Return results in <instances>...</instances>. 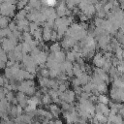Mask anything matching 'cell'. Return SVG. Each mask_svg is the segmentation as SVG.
<instances>
[{"instance_id":"f1b7e54d","label":"cell","mask_w":124,"mask_h":124,"mask_svg":"<svg viewBox=\"0 0 124 124\" xmlns=\"http://www.w3.org/2000/svg\"><path fill=\"white\" fill-rule=\"evenodd\" d=\"M111 67H112V63H111V60H107L106 59V62H105V64H104V66H103V70L106 72V73H108V72H109V70L111 69Z\"/></svg>"},{"instance_id":"816d5d0a","label":"cell","mask_w":124,"mask_h":124,"mask_svg":"<svg viewBox=\"0 0 124 124\" xmlns=\"http://www.w3.org/2000/svg\"><path fill=\"white\" fill-rule=\"evenodd\" d=\"M86 124H90V123H86Z\"/></svg>"},{"instance_id":"ffe728a7","label":"cell","mask_w":124,"mask_h":124,"mask_svg":"<svg viewBox=\"0 0 124 124\" xmlns=\"http://www.w3.org/2000/svg\"><path fill=\"white\" fill-rule=\"evenodd\" d=\"M55 60L58 62V63H63L65 60H66V53L61 50L57 53H55Z\"/></svg>"},{"instance_id":"9c48e42d","label":"cell","mask_w":124,"mask_h":124,"mask_svg":"<svg viewBox=\"0 0 124 124\" xmlns=\"http://www.w3.org/2000/svg\"><path fill=\"white\" fill-rule=\"evenodd\" d=\"M27 14H28V12H27L25 9H23V10H19L17 13H16V15H15V17H14V18H15V20H16V21L22 20V19L26 18Z\"/></svg>"},{"instance_id":"7bdbcfd3","label":"cell","mask_w":124,"mask_h":124,"mask_svg":"<svg viewBox=\"0 0 124 124\" xmlns=\"http://www.w3.org/2000/svg\"><path fill=\"white\" fill-rule=\"evenodd\" d=\"M57 40H58L57 32H56L55 30H52V33H51V39H50V41H52V42H54V43H55V41H57Z\"/></svg>"},{"instance_id":"74e56055","label":"cell","mask_w":124,"mask_h":124,"mask_svg":"<svg viewBox=\"0 0 124 124\" xmlns=\"http://www.w3.org/2000/svg\"><path fill=\"white\" fill-rule=\"evenodd\" d=\"M29 28H30V33L32 34L35 30H37L39 28V24H37L36 22H30L29 24Z\"/></svg>"},{"instance_id":"b9f144b4","label":"cell","mask_w":124,"mask_h":124,"mask_svg":"<svg viewBox=\"0 0 124 124\" xmlns=\"http://www.w3.org/2000/svg\"><path fill=\"white\" fill-rule=\"evenodd\" d=\"M96 15H97V16H98V17H100V18H104L105 16H107V13L104 11V9H103V10H101V11L96 12Z\"/></svg>"},{"instance_id":"d590c367","label":"cell","mask_w":124,"mask_h":124,"mask_svg":"<svg viewBox=\"0 0 124 124\" xmlns=\"http://www.w3.org/2000/svg\"><path fill=\"white\" fill-rule=\"evenodd\" d=\"M41 51H42V50H40L38 47H35V48H33V49L30 51V54H29V55H30L32 58H36V57L39 55V53H40Z\"/></svg>"},{"instance_id":"ba28073f","label":"cell","mask_w":124,"mask_h":124,"mask_svg":"<svg viewBox=\"0 0 124 124\" xmlns=\"http://www.w3.org/2000/svg\"><path fill=\"white\" fill-rule=\"evenodd\" d=\"M47 55H48L47 52H46V51H41V52L39 53V55H38L36 58H34V59H35L36 63H37L39 66H40V65H45V64L46 63V60H47Z\"/></svg>"},{"instance_id":"f35d334b","label":"cell","mask_w":124,"mask_h":124,"mask_svg":"<svg viewBox=\"0 0 124 124\" xmlns=\"http://www.w3.org/2000/svg\"><path fill=\"white\" fill-rule=\"evenodd\" d=\"M16 98L17 99V102H19V101H22L23 99H25L26 98V95L24 93H22V92L17 91L16 94Z\"/></svg>"},{"instance_id":"5bb4252c","label":"cell","mask_w":124,"mask_h":124,"mask_svg":"<svg viewBox=\"0 0 124 124\" xmlns=\"http://www.w3.org/2000/svg\"><path fill=\"white\" fill-rule=\"evenodd\" d=\"M81 87H82V91L83 92H86V93H89V94H91V92L94 89H96V85L92 81H89L87 84H85V85H83Z\"/></svg>"},{"instance_id":"4fadbf2b","label":"cell","mask_w":124,"mask_h":124,"mask_svg":"<svg viewBox=\"0 0 124 124\" xmlns=\"http://www.w3.org/2000/svg\"><path fill=\"white\" fill-rule=\"evenodd\" d=\"M78 80H79V82H80L81 86H83V85L87 84V83L90 81V79H91V77H90L88 74H86V73H83L82 75H80L79 77H78Z\"/></svg>"},{"instance_id":"5b68a950","label":"cell","mask_w":124,"mask_h":124,"mask_svg":"<svg viewBox=\"0 0 124 124\" xmlns=\"http://www.w3.org/2000/svg\"><path fill=\"white\" fill-rule=\"evenodd\" d=\"M95 112H100V113H103L105 116H108L109 113H110V108L108 105H104V104H101V103H98L96 106H95Z\"/></svg>"},{"instance_id":"d4e9b609","label":"cell","mask_w":124,"mask_h":124,"mask_svg":"<svg viewBox=\"0 0 124 124\" xmlns=\"http://www.w3.org/2000/svg\"><path fill=\"white\" fill-rule=\"evenodd\" d=\"M11 19L10 17L8 16H2L1 19H0V29H4V28H7L9 23H10Z\"/></svg>"},{"instance_id":"7c38bea8","label":"cell","mask_w":124,"mask_h":124,"mask_svg":"<svg viewBox=\"0 0 124 124\" xmlns=\"http://www.w3.org/2000/svg\"><path fill=\"white\" fill-rule=\"evenodd\" d=\"M33 40L34 39H33V36H32L31 33H29V32H23L22 35H21V37H20V39H19V42H21V43H23V42H25V43H31Z\"/></svg>"},{"instance_id":"4316f807","label":"cell","mask_w":124,"mask_h":124,"mask_svg":"<svg viewBox=\"0 0 124 124\" xmlns=\"http://www.w3.org/2000/svg\"><path fill=\"white\" fill-rule=\"evenodd\" d=\"M104 22H105V19H104V18H100V17H98V16H95V17H94L93 23H94L95 27H103Z\"/></svg>"},{"instance_id":"681fc988","label":"cell","mask_w":124,"mask_h":124,"mask_svg":"<svg viewBox=\"0 0 124 124\" xmlns=\"http://www.w3.org/2000/svg\"><path fill=\"white\" fill-rule=\"evenodd\" d=\"M0 124H6V122H5L4 120H1V122H0Z\"/></svg>"},{"instance_id":"7dc6e473","label":"cell","mask_w":124,"mask_h":124,"mask_svg":"<svg viewBox=\"0 0 124 124\" xmlns=\"http://www.w3.org/2000/svg\"><path fill=\"white\" fill-rule=\"evenodd\" d=\"M54 124H64V122H63L61 119L57 118V119H55V120H54Z\"/></svg>"},{"instance_id":"cb8c5ba5","label":"cell","mask_w":124,"mask_h":124,"mask_svg":"<svg viewBox=\"0 0 124 124\" xmlns=\"http://www.w3.org/2000/svg\"><path fill=\"white\" fill-rule=\"evenodd\" d=\"M110 100L108 99V97L106 95V94H100L98 96V103H101V104H104V105H108L109 104Z\"/></svg>"},{"instance_id":"f5cc1de1","label":"cell","mask_w":124,"mask_h":124,"mask_svg":"<svg viewBox=\"0 0 124 124\" xmlns=\"http://www.w3.org/2000/svg\"><path fill=\"white\" fill-rule=\"evenodd\" d=\"M0 112H1V111H0Z\"/></svg>"},{"instance_id":"1f68e13d","label":"cell","mask_w":124,"mask_h":124,"mask_svg":"<svg viewBox=\"0 0 124 124\" xmlns=\"http://www.w3.org/2000/svg\"><path fill=\"white\" fill-rule=\"evenodd\" d=\"M70 83H71V85L73 86V88L81 86V84H80V82H79V80H78V78H72L70 79Z\"/></svg>"},{"instance_id":"e575fe53","label":"cell","mask_w":124,"mask_h":124,"mask_svg":"<svg viewBox=\"0 0 124 124\" xmlns=\"http://www.w3.org/2000/svg\"><path fill=\"white\" fill-rule=\"evenodd\" d=\"M78 16V18H79L80 22H86L88 19H90V18H89V17H88L84 13H82V12H80Z\"/></svg>"},{"instance_id":"484cf974","label":"cell","mask_w":124,"mask_h":124,"mask_svg":"<svg viewBox=\"0 0 124 124\" xmlns=\"http://www.w3.org/2000/svg\"><path fill=\"white\" fill-rule=\"evenodd\" d=\"M21 44V46H22V52L24 54H27V53H30V51L32 50V47L30 46V43H20Z\"/></svg>"},{"instance_id":"d6a6232c","label":"cell","mask_w":124,"mask_h":124,"mask_svg":"<svg viewBox=\"0 0 124 124\" xmlns=\"http://www.w3.org/2000/svg\"><path fill=\"white\" fill-rule=\"evenodd\" d=\"M27 4H28V1H19L16 3V9H18L19 11V10H23L27 6Z\"/></svg>"},{"instance_id":"8992f818","label":"cell","mask_w":124,"mask_h":124,"mask_svg":"<svg viewBox=\"0 0 124 124\" xmlns=\"http://www.w3.org/2000/svg\"><path fill=\"white\" fill-rule=\"evenodd\" d=\"M1 47L8 53L10 51H13L16 47V45H14L8 38H5L1 41Z\"/></svg>"},{"instance_id":"3957f363","label":"cell","mask_w":124,"mask_h":124,"mask_svg":"<svg viewBox=\"0 0 124 124\" xmlns=\"http://www.w3.org/2000/svg\"><path fill=\"white\" fill-rule=\"evenodd\" d=\"M92 60H93V64L96 68H103V66L106 62V58L104 57L102 52H96V54Z\"/></svg>"},{"instance_id":"8fae6325","label":"cell","mask_w":124,"mask_h":124,"mask_svg":"<svg viewBox=\"0 0 124 124\" xmlns=\"http://www.w3.org/2000/svg\"><path fill=\"white\" fill-rule=\"evenodd\" d=\"M32 36H33L34 40H36L38 42H43V28L39 27L37 30H35L32 33Z\"/></svg>"},{"instance_id":"44dd1931","label":"cell","mask_w":124,"mask_h":124,"mask_svg":"<svg viewBox=\"0 0 124 124\" xmlns=\"http://www.w3.org/2000/svg\"><path fill=\"white\" fill-rule=\"evenodd\" d=\"M89 18H91L92 17V16H94L95 14H96V9H95V6L94 5H90L84 12H83Z\"/></svg>"},{"instance_id":"83f0119b","label":"cell","mask_w":124,"mask_h":124,"mask_svg":"<svg viewBox=\"0 0 124 124\" xmlns=\"http://www.w3.org/2000/svg\"><path fill=\"white\" fill-rule=\"evenodd\" d=\"M123 48H122V46H120V47H118L114 52H115V57L119 60V61H122L123 60Z\"/></svg>"},{"instance_id":"30bf717a","label":"cell","mask_w":124,"mask_h":124,"mask_svg":"<svg viewBox=\"0 0 124 124\" xmlns=\"http://www.w3.org/2000/svg\"><path fill=\"white\" fill-rule=\"evenodd\" d=\"M51 33L52 30L46 27H43V41L44 42H48L51 39Z\"/></svg>"},{"instance_id":"c3c4849f","label":"cell","mask_w":124,"mask_h":124,"mask_svg":"<svg viewBox=\"0 0 124 124\" xmlns=\"http://www.w3.org/2000/svg\"><path fill=\"white\" fill-rule=\"evenodd\" d=\"M32 124H41V121H39V120H35V119H34V121H33Z\"/></svg>"},{"instance_id":"f907efd6","label":"cell","mask_w":124,"mask_h":124,"mask_svg":"<svg viewBox=\"0 0 124 124\" xmlns=\"http://www.w3.org/2000/svg\"><path fill=\"white\" fill-rule=\"evenodd\" d=\"M0 47H1V41H0Z\"/></svg>"},{"instance_id":"60d3db41","label":"cell","mask_w":124,"mask_h":124,"mask_svg":"<svg viewBox=\"0 0 124 124\" xmlns=\"http://www.w3.org/2000/svg\"><path fill=\"white\" fill-rule=\"evenodd\" d=\"M117 68V70L119 71V73L120 74H122V75H124V60H122V61H120V63H119V65L116 67Z\"/></svg>"},{"instance_id":"f6af8a7d","label":"cell","mask_w":124,"mask_h":124,"mask_svg":"<svg viewBox=\"0 0 124 124\" xmlns=\"http://www.w3.org/2000/svg\"><path fill=\"white\" fill-rule=\"evenodd\" d=\"M7 66H6V62H4L3 60H1L0 59V70H5V68H6Z\"/></svg>"},{"instance_id":"603a6c76","label":"cell","mask_w":124,"mask_h":124,"mask_svg":"<svg viewBox=\"0 0 124 124\" xmlns=\"http://www.w3.org/2000/svg\"><path fill=\"white\" fill-rule=\"evenodd\" d=\"M112 87H115V88H118V89H122V88H124V82L121 80L120 78H114L112 80Z\"/></svg>"},{"instance_id":"836d02e7","label":"cell","mask_w":124,"mask_h":124,"mask_svg":"<svg viewBox=\"0 0 124 124\" xmlns=\"http://www.w3.org/2000/svg\"><path fill=\"white\" fill-rule=\"evenodd\" d=\"M8 55V60H11V61H14V62H16V53L13 50V51H10L7 53Z\"/></svg>"},{"instance_id":"f546056e","label":"cell","mask_w":124,"mask_h":124,"mask_svg":"<svg viewBox=\"0 0 124 124\" xmlns=\"http://www.w3.org/2000/svg\"><path fill=\"white\" fill-rule=\"evenodd\" d=\"M66 60H68V61H70L72 63L74 61H76L77 59H76L75 52L74 51H67V53H66Z\"/></svg>"},{"instance_id":"52a82bcc","label":"cell","mask_w":124,"mask_h":124,"mask_svg":"<svg viewBox=\"0 0 124 124\" xmlns=\"http://www.w3.org/2000/svg\"><path fill=\"white\" fill-rule=\"evenodd\" d=\"M48 111L52 114L53 117H55V119H57V118L59 117V115L62 113V109H61V108H60L58 105L53 104V103L48 107Z\"/></svg>"},{"instance_id":"9a60e30c","label":"cell","mask_w":124,"mask_h":124,"mask_svg":"<svg viewBox=\"0 0 124 124\" xmlns=\"http://www.w3.org/2000/svg\"><path fill=\"white\" fill-rule=\"evenodd\" d=\"M96 90H97L100 94H105V93H107L108 90V84L103 81V82H101V83H99V84L96 85Z\"/></svg>"},{"instance_id":"7402d4cb","label":"cell","mask_w":124,"mask_h":124,"mask_svg":"<svg viewBox=\"0 0 124 124\" xmlns=\"http://www.w3.org/2000/svg\"><path fill=\"white\" fill-rule=\"evenodd\" d=\"M48 81H49V78H43V77H38V83L39 85L42 87H46L48 86Z\"/></svg>"},{"instance_id":"6da1fadb","label":"cell","mask_w":124,"mask_h":124,"mask_svg":"<svg viewBox=\"0 0 124 124\" xmlns=\"http://www.w3.org/2000/svg\"><path fill=\"white\" fill-rule=\"evenodd\" d=\"M59 99L63 102H66L69 104H74V102L76 100V93L74 92V90L68 89L65 92L59 94Z\"/></svg>"},{"instance_id":"2e32d148","label":"cell","mask_w":124,"mask_h":124,"mask_svg":"<svg viewBox=\"0 0 124 124\" xmlns=\"http://www.w3.org/2000/svg\"><path fill=\"white\" fill-rule=\"evenodd\" d=\"M52 103H53V101H52L51 97L48 95V93L43 95V97H42V104H43L45 107H47V108H48Z\"/></svg>"},{"instance_id":"bcb514c9","label":"cell","mask_w":124,"mask_h":124,"mask_svg":"<svg viewBox=\"0 0 124 124\" xmlns=\"http://www.w3.org/2000/svg\"><path fill=\"white\" fill-rule=\"evenodd\" d=\"M4 84H5V82H4V75L3 76L0 75V87H3Z\"/></svg>"},{"instance_id":"8d00e7d4","label":"cell","mask_w":124,"mask_h":124,"mask_svg":"<svg viewBox=\"0 0 124 124\" xmlns=\"http://www.w3.org/2000/svg\"><path fill=\"white\" fill-rule=\"evenodd\" d=\"M15 98H16V95H15L14 91H10V92H8V93L6 94V99H7L8 102H10V103H11Z\"/></svg>"},{"instance_id":"ee69618b","label":"cell","mask_w":124,"mask_h":124,"mask_svg":"<svg viewBox=\"0 0 124 124\" xmlns=\"http://www.w3.org/2000/svg\"><path fill=\"white\" fill-rule=\"evenodd\" d=\"M6 38V35H5V32H4V29H0V41H2L3 39Z\"/></svg>"},{"instance_id":"4dcf8cb0","label":"cell","mask_w":124,"mask_h":124,"mask_svg":"<svg viewBox=\"0 0 124 124\" xmlns=\"http://www.w3.org/2000/svg\"><path fill=\"white\" fill-rule=\"evenodd\" d=\"M113 8V4H112V1H108V2H106L104 4V11L108 14V12H110Z\"/></svg>"},{"instance_id":"d6986e66","label":"cell","mask_w":124,"mask_h":124,"mask_svg":"<svg viewBox=\"0 0 124 124\" xmlns=\"http://www.w3.org/2000/svg\"><path fill=\"white\" fill-rule=\"evenodd\" d=\"M73 73H74V76L76 78H78V77H79L80 75L83 74V71L81 70V67L78 64L74 63V65H73Z\"/></svg>"},{"instance_id":"e0dca14e","label":"cell","mask_w":124,"mask_h":124,"mask_svg":"<svg viewBox=\"0 0 124 124\" xmlns=\"http://www.w3.org/2000/svg\"><path fill=\"white\" fill-rule=\"evenodd\" d=\"M59 51H61V45H60V43L55 42V43H53L52 45L49 46V52L57 53Z\"/></svg>"},{"instance_id":"ab89813d","label":"cell","mask_w":124,"mask_h":124,"mask_svg":"<svg viewBox=\"0 0 124 124\" xmlns=\"http://www.w3.org/2000/svg\"><path fill=\"white\" fill-rule=\"evenodd\" d=\"M8 28H10L12 31L16 30V29L17 28L16 21V20H11V21H10V23H9V25H8Z\"/></svg>"},{"instance_id":"277c9868","label":"cell","mask_w":124,"mask_h":124,"mask_svg":"<svg viewBox=\"0 0 124 124\" xmlns=\"http://www.w3.org/2000/svg\"><path fill=\"white\" fill-rule=\"evenodd\" d=\"M67 6H66V2L65 1H62V2H58L56 8H55V11H56V14H57V16L58 17H63V16H66V14H67Z\"/></svg>"},{"instance_id":"7a4b0ae2","label":"cell","mask_w":124,"mask_h":124,"mask_svg":"<svg viewBox=\"0 0 124 124\" xmlns=\"http://www.w3.org/2000/svg\"><path fill=\"white\" fill-rule=\"evenodd\" d=\"M76 44H77V41L72 37H64L63 40L60 43L61 47L66 49V50H68L70 47H73Z\"/></svg>"},{"instance_id":"ac0fdd59","label":"cell","mask_w":124,"mask_h":124,"mask_svg":"<svg viewBox=\"0 0 124 124\" xmlns=\"http://www.w3.org/2000/svg\"><path fill=\"white\" fill-rule=\"evenodd\" d=\"M94 117L98 120V122L100 124H106L108 122V117L105 116L103 113H100V112H95V115Z\"/></svg>"}]
</instances>
